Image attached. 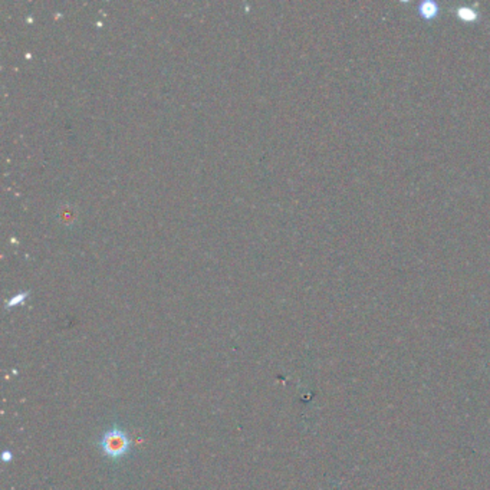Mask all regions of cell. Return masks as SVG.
<instances>
[{"label": "cell", "instance_id": "1", "mask_svg": "<svg viewBox=\"0 0 490 490\" xmlns=\"http://www.w3.org/2000/svg\"><path fill=\"white\" fill-rule=\"evenodd\" d=\"M98 447L111 462H123L132 454V442L125 429L120 425H112L101 434Z\"/></svg>", "mask_w": 490, "mask_h": 490}, {"label": "cell", "instance_id": "4", "mask_svg": "<svg viewBox=\"0 0 490 490\" xmlns=\"http://www.w3.org/2000/svg\"><path fill=\"white\" fill-rule=\"evenodd\" d=\"M2 459H3L5 462H9V460H12V453H10V451H5V453L2 454Z\"/></svg>", "mask_w": 490, "mask_h": 490}, {"label": "cell", "instance_id": "3", "mask_svg": "<svg viewBox=\"0 0 490 490\" xmlns=\"http://www.w3.org/2000/svg\"><path fill=\"white\" fill-rule=\"evenodd\" d=\"M417 10L425 21H433L440 14V5H438L436 0H423V2L418 3Z\"/></svg>", "mask_w": 490, "mask_h": 490}, {"label": "cell", "instance_id": "2", "mask_svg": "<svg viewBox=\"0 0 490 490\" xmlns=\"http://www.w3.org/2000/svg\"><path fill=\"white\" fill-rule=\"evenodd\" d=\"M453 14L465 23H476L480 21V12L476 6L459 5L453 9Z\"/></svg>", "mask_w": 490, "mask_h": 490}]
</instances>
